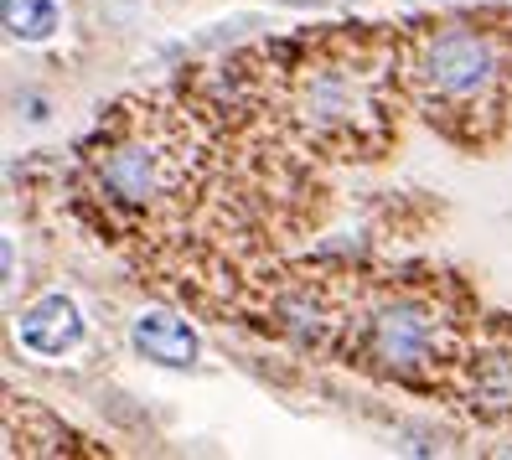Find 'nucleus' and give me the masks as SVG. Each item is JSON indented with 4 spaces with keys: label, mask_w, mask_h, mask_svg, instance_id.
Returning <instances> with one entry per match:
<instances>
[{
    "label": "nucleus",
    "mask_w": 512,
    "mask_h": 460,
    "mask_svg": "<svg viewBox=\"0 0 512 460\" xmlns=\"http://www.w3.org/2000/svg\"><path fill=\"white\" fill-rule=\"evenodd\" d=\"M481 393H487L492 404H512V357H497L487 373H481Z\"/></svg>",
    "instance_id": "0eeeda50"
},
{
    "label": "nucleus",
    "mask_w": 512,
    "mask_h": 460,
    "mask_svg": "<svg viewBox=\"0 0 512 460\" xmlns=\"http://www.w3.org/2000/svg\"><path fill=\"white\" fill-rule=\"evenodd\" d=\"M109 187L125 202H145L156 192V166H150V156H140V150H125V156L109 161Z\"/></svg>",
    "instance_id": "423d86ee"
},
{
    "label": "nucleus",
    "mask_w": 512,
    "mask_h": 460,
    "mask_svg": "<svg viewBox=\"0 0 512 460\" xmlns=\"http://www.w3.org/2000/svg\"><path fill=\"white\" fill-rule=\"evenodd\" d=\"M130 342L145 362H161V367H192L197 362V331L171 311H140L130 321Z\"/></svg>",
    "instance_id": "7ed1b4c3"
},
{
    "label": "nucleus",
    "mask_w": 512,
    "mask_h": 460,
    "mask_svg": "<svg viewBox=\"0 0 512 460\" xmlns=\"http://www.w3.org/2000/svg\"><path fill=\"white\" fill-rule=\"evenodd\" d=\"M373 342H378V357L383 362L419 367V362L430 357V347H435V321L419 311V305H394V311H383Z\"/></svg>",
    "instance_id": "20e7f679"
},
{
    "label": "nucleus",
    "mask_w": 512,
    "mask_h": 460,
    "mask_svg": "<svg viewBox=\"0 0 512 460\" xmlns=\"http://www.w3.org/2000/svg\"><path fill=\"white\" fill-rule=\"evenodd\" d=\"M0 16H6V32L16 42H47L57 32V6L52 0H0Z\"/></svg>",
    "instance_id": "39448f33"
},
{
    "label": "nucleus",
    "mask_w": 512,
    "mask_h": 460,
    "mask_svg": "<svg viewBox=\"0 0 512 460\" xmlns=\"http://www.w3.org/2000/svg\"><path fill=\"white\" fill-rule=\"evenodd\" d=\"M492 78V47L471 37V32H445L435 47H430V83L450 99H471L481 94Z\"/></svg>",
    "instance_id": "f257e3e1"
},
{
    "label": "nucleus",
    "mask_w": 512,
    "mask_h": 460,
    "mask_svg": "<svg viewBox=\"0 0 512 460\" xmlns=\"http://www.w3.org/2000/svg\"><path fill=\"white\" fill-rule=\"evenodd\" d=\"M16 331H21V342L32 347V352L63 357V352H73V347L83 342V311H78L73 295L52 290V295H42L37 305H26L21 321H16Z\"/></svg>",
    "instance_id": "f03ea898"
}]
</instances>
